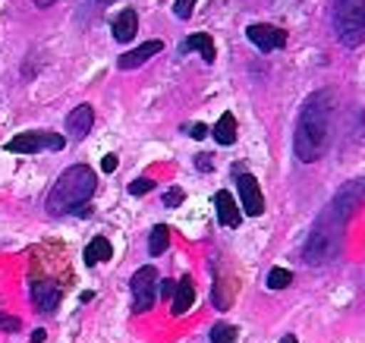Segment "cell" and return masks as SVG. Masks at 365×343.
<instances>
[{"mask_svg": "<svg viewBox=\"0 0 365 343\" xmlns=\"http://www.w3.org/2000/svg\"><path fill=\"white\" fill-rule=\"evenodd\" d=\"M195 10V0H173V16L177 19H189Z\"/></svg>", "mask_w": 365, "mask_h": 343, "instance_id": "obj_24", "label": "cell"}, {"mask_svg": "<svg viewBox=\"0 0 365 343\" xmlns=\"http://www.w3.org/2000/svg\"><path fill=\"white\" fill-rule=\"evenodd\" d=\"M362 205H365V180L356 177V180H346L344 186L337 189V195L331 199L328 208H331L340 220H346V224H349V217H353L356 211L362 208Z\"/></svg>", "mask_w": 365, "mask_h": 343, "instance_id": "obj_8", "label": "cell"}, {"mask_svg": "<svg viewBox=\"0 0 365 343\" xmlns=\"http://www.w3.org/2000/svg\"><path fill=\"white\" fill-rule=\"evenodd\" d=\"M280 343H299V340H296V334H284V337H280Z\"/></svg>", "mask_w": 365, "mask_h": 343, "instance_id": "obj_31", "label": "cell"}, {"mask_svg": "<svg viewBox=\"0 0 365 343\" xmlns=\"http://www.w3.org/2000/svg\"><path fill=\"white\" fill-rule=\"evenodd\" d=\"M151 189H155V180L151 177H139V180L129 183V195H145V193H151Z\"/></svg>", "mask_w": 365, "mask_h": 343, "instance_id": "obj_22", "label": "cell"}, {"mask_svg": "<svg viewBox=\"0 0 365 343\" xmlns=\"http://www.w3.org/2000/svg\"><path fill=\"white\" fill-rule=\"evenodd\" d=\"M101 170H104V173H113V170H117V155H104V158H101Z\"/></svg>", "mask_w": 365, "mask_h": 343, "instance_id": "obj_27", "label": "cell"}, {"mask_svg": "<svg viewBox=\"0 0 365 343\" xmlns=\"http://www.w3.org/2000/svg\"><path fill=\"white\" fill-rule=\"evenodd\" d=\"M158 290H161L164 300H173V293H177V284H173V280H161V287H158Z\"/></svg>", "mask_w": 365, "mask_h": 343, "instance_id": "obj_26", "label": "cell"}, {"mask_svg": "<svg viewBox=\"0 0 365 343\" xmlns=\"http://www.w3.org/2000/svg\"><path fill=\"white\" fill-rule=\"evenodd\" d=\"M44 340V331H41V327H38V331L32 334V343H41Z\"/></svg>", "mask_w": 365, "mask_h": 343, "instance_id": "obj_30", "label": "cell"}, {"mask_svg": "<svg viewBox=\"0 0 365 343\" xmlns=\"http://www.w3.org/2000/svg\"><path fill=\"white\" fill-rule=\"evenodd\" d=\"M82 258H86L88 268H95V265H101V262H110V258H113L110 240H108V236H95V240L86 246V255H82Z\"/></svg>", "mask_w": 365, "mask_h": 343, "instance_id": "obj_18", "label": "cell"}, {"mask_svg": "<svg viewBox=\"0 0 365 343\" xmlns=\"http://www.w3.org/2000/svg\"><path fill=\"white\" fill-rule=\"evenodd\" d=\"M91 126H95V108H91V104H76V108L66 113V142L88 139Z\"/></svg>", "mask_w": 365, "mask_h": 343, "instance_id": "obj_10", "label": "cell"}, {"mask_svg": "<svg viewBox=\"0 0 365 343\" xmlns=\"http://www.w3.org/2000/svg\"><path fill=\"white\" fill-rule=\"evenodd\" d=\"M211 135H215V142L220 148H230V145H237V117H233L230 111L220 113V120L211 129Z\"/></svg>", "mask_w": 365, "mask_h": 343, "instance_id": "obj_17", "label": "cell"}, {"mask_svg": "<svg viewBox=\"0 0 365 343\" xmlns=\"http://www.w3.org/2000/svg\"><path fill=\"white\" fill-rule=\"evenodd\" d=\"M167 246H170V227L167 224H155L148 233V252L151 255H164Z\"/></svg>", "mask_w": 365, "mask_h": 343, "instance_id": "obj_19", "label": "cell"}, {"mask_svg": "<svg viewBox=\"0 0 365 343\" xmlns=\"http://www.w3.org/2000/svg\"><path fill=\"white\" fill-rule=\"evenodd\" d=\"M237 337H240V327L230 324V322H217L208 331V340L211 343H237Z\"/></svg>", "mask_w": 365, "mask_h": 343, "instance_id": "obj_20", "label": "cell"}, {"mask_svg": "<svg viewBox=\"0 0 365 343\" xmlns=\"http://www.w3.org/2000/svg\"><path fill=\"white\" fill-rule=\"evenodd\" d=\"M29 290H32V306L38 312H54L60 306V296H63L60 284H57V280H51V277H44V280L35 277Z\"/></svg>", "mask_w": 365, "mask_h": 343, "instance_id": "obj_11", "label": "cell"}, {"mask_svg": "<svg viewBox=\"0 0 365 343\" xmlns=\"http://www.w3.org/2000/svg\"><path fill=\"white\" fill-rule=\"evenodd\" d=\"M344 236H346V220H340L331 208H324L315 224H312L309 236H306L302 262L312 265V268L331 265L334 258L340 255V249H344Z\"/></svg>", "mask_w": 365, "mask_h": 343, "instance_id": "obj_3", "label": "cell"}, {"mask_svg": "<svg viewBox=\"0 0 365 343\" xmlns=\"http://www.w3.org/2000/svg\"><path fill=\"white\" fill-rule=\"evenodd\" d=\"M195 167L202 173H211V155H195Z\"/></svg>", "mask_w": 365, "mask_h": 343, "instance_id": "obj_28", "label": "cell"}, {"mask_svg": "<svg viewBox=\"0 0 365 343\" xmlns=\"http://www.w3.org/2000/svg\"><path fill=\"white\" fill-rule=\"evenodd\" d=\"M0 327H4V331H19V322L10 315H0Z\"/></svg>", "mask_w": 365, "mask_h": 343, "instance_id": "obj_29", "label": "cell"}, {"mask_svg": "<svg viewBox=\"0 0 365 343\" xmlns=\"http://www.w3.org/2000/svg\"><path fill=\"white\" fill-rule=\"evenodd\" d=\"M139 32V13L135 10H120V16L110 19V35L117 44H129Z\"/></svg>", "mask_w": 365, "mask_h": 343, "instance_id": "obj_14", "label": "cell"}, {"mask_svg": "<svg viewBox=\"0 0 365 343\" xmlns=\"http://www.w3.org/2000/svg\"><path fill=\"white\" fill-rule=\"evenodd\" d=\"M180 51H182V54H189V51H199L205 63H215V60H217V48H215V38H211L208 32H195V35H189L186 41L180 44Z\"/></svg>", "mask_w": 365, "mask_h": 343, "instance_id": "obj_16", "label": "cell"}, {"mask_svg": "<svg viewBox=\"0 0 365 343\" xmlns=\"http://www.w3.org/2000/svg\"><path fill=\"white\" fill-rule=\"evenodd\" d=\"M161 51H164V41H161V38H151V41L139 44V48H133V51H126V54H120L117 70H135V66H142L145 60H151L155 54H161Z\"/></svg>", "mask_w": 365, "mask_h": 343, "instance_id": "obj_12", "label": "cell"}, {"mask_svg": "<svg viewBox=\"0 0 365 343\" xmlns=\"http://www.w3.org/2000/svg\"><path fill=\"white\" fill-rule=\"evenodd\" d=\"M57 0H35V6H54Z\"/></svg>", "mask_w": 365, "mask_h": 343, "instance_id": "obj_32", "label": "cell"}, {"mask_svg": "<svg viewBox=\"0 0 365 343\" xmlns=\"http://www.w3.org/2000/svg\"><path fill=\"white\" fill-rule=\"evenodd\" d=\"M63 151L66 148V135L51 133V129H29V133H16L6 142V151L13 155H38V151Z\"/></svg>", "mask_w": 365, "mask_h": 343, "instance_id": "obj_5", "label": "cell"}, {"mask_svg": "<svg viewBox=\"0 0 365 343\" xmlns=\"http://www.w3.org/2000/svg\"><path fill=\"white\" fill-rule=\"evenodd\" d=\"M334 88H315L302 101L296 113V133H293V151L302 164H315L331 148L334 135Z\"/></svg>", "mask_w": 365, "mask_h": 343, "instance_id": "obj_1", "label": "cell"}, {"mask_svg": "<svg viewBox=\"0 0 365 343\" xmlns=\"http://www.w3.org/2000/svg\"><path fill=\"white\" fill-rule=\"evenodd\" d=\"M215 208H217V220L224 227H230V230H237V227L242 224V211H240V205L237 199H233L227 189H217L215 193Z\"/></svg>", "mask_w": 365, "mask_h": 343, "instance_id": "obj_13", "label": "cell"}, {"mask_svg": "<svg viewBox=\"0 0 365 343\" xmlns=\"http://www.w3.org/2000/svg\"><path fill=\"white\" fill-rule=\"evenodd\" d=\"M290 284H293V271L271 268V274H268V290H287Z\"/></svg>", "mask_w": 365, "mask_h": 343, "instance_id": "obj_21", "label": "cell"}, {"mask_svg": "<svg viewBox=\"0 0 365 343\" xmlns=\"http://www.w3.org/2000/svg\"><path fill=\"white\" fill-rule=\"evenodd\" d=\"M91 4H98V6H108V4H113V0H91Z\"/></svg>", "mask_w": 365, "mask_h": 343, "instance_id": "obj_33", "label": "cell"}, {"mask_svg": "<svg viewBox=\"0 0 365 343\" xmlns=\"http://www.w3.org/2000/svg\"><path fill=\"white\" fill-rule=\"evenodd\" d=\"M233 183H237V193H240V211L246 217H262L264 215V195H262V186L252 173L246 170V164H233Z\"/></svg>", "mask_w": 365, "mask_h": 343, "instance_id": "obj_6", "label": "cell"}, {"mask_svg": "<svg viewBox=\"0 0 365 343\" xmlns=\"http://www.w3.org/2000/svg\"><path fill=\"white\" fill-rule=\"evenodd\" d=\"M186 133H189V135H192V139H195V142H202V139H205V135H208V126H205V123H195V126H186Z\"/></svg>", "mask_w": 365, "mask_h": 343, "instance_id": "obj_25", "label": "cell"}, {"mask_svg": "<svg viewBox=\"0 0 365 343\" xmlns=\"http://www.w3.org/2000/svg\"><path fill=\"white\" fill-rule=\"evenodd\" d=\"M334 35L344 48L365 44V0H334Z\"/></svg>", "mask_w": 365, "mask_h": 343, "instance_id": "obj_4", "label": "cell"}, {"mask_svg": "<svg viewBox=\"0 0 365 343\" xmlns=\"http://www.w3.org/2000/svg\"><path fill=\"white\" fill-rule=\"evenodd\" d=\"M182 202H186V193H182L180 186H170V189L164 193V205H167V208H180Z\"/></svg>", "mask_w": 365, "mask_h": 343, "instance_id": "obj_23", "label": "cell"}, {"mask_svg": "<svg viewBox=\"0 0 365 343\" xmlns=\"http://www.w3.org/2000/svg\"><path fill=\"white\" fill-rule=\"evenodd\" d=\"M95 189H98L95 170H91L88 164H73L57 177L54 189H51V195H48V202H44V208H48L51 217H63V215L88 217L86 205L91 202Z\"/></svg>", "mask_w": 365, "mask_h": 343, "instance_id": "obj_2", "label": "cell"}, {"mask_svg": "<svg viewBox=\"0 0 365 343\" xmlns=\"http://www.w3.org/2000/svg\"><path fill=\"white\" fill-rule=\"evenodd\" d=\"M246 38L255 44L262 54H271V51H280L287 44V32L277 26H264V22H252L246 26Z\"/></svg>", "mask_w": 365, "mask_h": 343, "instance_id": "obj_9", "label": "cell"}, {"mask_svg": "<svg viewBox=\"0 0 365 343\" xmlns=\"http://www.w3.org/2000/svg\"><path fill=\"white\" fill-rule=\"evenodd\" d=\"M192 306H195V280H192V274H182L177 280V293L170 300V312L173 315H186Z\"/></svg>", "mask_w": 365, "mask_h": 343, "instance_id": "obj_15", "label": "cell"}, {"mask_svg": "<svg viewBox=\"0 0 365 343\" xmlns=\"http://www.w3.org/2000/svg\"><path fill=\"white\" fill-rule=\"evenodd\" d=\"M129 290H133V312L142 315V312H151L155 309V300H158V268H139L129 277Z\"/></svg>", "mask_w": 365, "mask_h": 343, "instance_id": "obj_7", "label": "cell"}]
</instances>
